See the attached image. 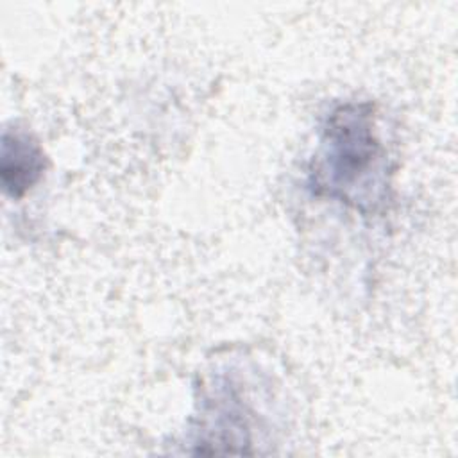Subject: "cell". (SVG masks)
<instances>
[{
    "instance_id": "obj_2",
    "label": "cell",
    "mask_w": 458,
    "mask_h": 458,
    "mask_svg": "<svg viewBox=\"0 0 458 458\" xmlns=\"http://www.w3.org/2000/svg\"><path fill=\"white\" fill-rule=\"evenodd\" d=\"M197 453L211 445L209 453H250L252 444L249 410L236 390L218 386L204 399L199 429H195Z\"/></svg>"
},
{
    "instance_id": "obj_1",
    "label": "cell",
    "mask_w": 458,
    "mask_h": 458,
    "mask_svg": "<svg viewBox=\"0 0 458 458\" xmlns=\"http://www.w3.org/2000/svg\"><path fill=\"white\" fill-rule=\"evenodd\" d=\"M392 174L374 104L347 100L331 107L308 168L313 195L372 216L385 211L392 199Z\"/></svg>"
},
{
    "instance_id": "obj_3",
    "label": "cell",
    "mask_w": 458,
    "mask_h": 458,
    "mask_svg": "<svg viewBox=\"0 0 458 458\" xmlns=\"http://www.w3.org/2000/svg\"><path fill=\"white\" fill-rule=\"evenodd\" d=\"M45 170L47 156L39 141L23 129H5L0 154L4 191L13 199H21L41 181Z\"/></svg>"
}]
</instances>
